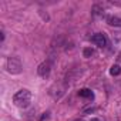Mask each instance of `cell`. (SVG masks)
<instances>
[{
  "mask_svg": "<svg viewBox=\"0 0 121 121\" xmlns=\"http://www.w3.org/2000/svg\"><path fill=\"white\" fill-rule=\"evenodd\" d=\"M13 103L19 108H27L30 105V103H31V93H30V90H27V88L19 90L13 95Z\"/></svg>",
  "mask_w": 121,
  "mask_h": 121,
  "instance_id": "1",
  "label": "cell"
},
{
  "mask_svg": "<svg viewBox=\"0 0 121 121\" xmlns=\"http://www.w3.org/2000/svg\"><path fill=\"white\" fill-rule=\"evenodd\" d=\"M6 70L10 74H20L23 70V64L19 57H9L6 60Z\"/></svg>",
  "mask_w": 121,
  "mask_h": 121,
  "instance_id": "2",
  "label": "cell"
},
{
  "mask_svg": "<svg viewBox=\"0 0 121 121\" xmlns=\"http://www.w3.org/2000/svg\"><path fill=\"white\" fill-rule=\"evenodd\" d=\"M51 66H53V61L51 60H46V61L40 63L39 67H37V74L41 77V78H48L50 77V73H51Z\"/></svg>",
  "mask_w": 121,
  "mask_h": 121,
  "instance_id": "3",
  "label": "cell"
},
{
  "mask_svg": "<svg viewBox=\"0 0 121 121\" xmlns=\"http://www.w3.org/2000/svg\"><path fill=\"white\" fill-rule=\"evenodd\" d=\"M91 41L97 46V47H105L107 46V37L104 33H95L91 37Z\"/></svg>",
  "mask_w": 121,
  "mask_h": 121,
  "instance_id": "4",
  "label": "cell"
},
{
  "mask_svg": "<svg viewBox=\"0 0 121 121\" xmlns=\"http://www.w3.org/2000/svg\"><path fill=\"white\" fill-rule=\"evenodd\" d=\"M104 19H105L107 24L114 26V27H121V17L112 16V14H107V16H104Z\"/></svg>",
  "mask_w": 121,
  "mask_h": 121,
  "instance_id": "5",
  "label": "cell"
},
{
  "mask_svg": "<svg viewBox=\"0 0 121 121\" xmlns=\"http://www.w3.org/2000/svg\"><path fill=\"white\" fill-rule=\"evenodd\" d=\"M78 74H80V70H78V69H74V70H71L70 73H67V76H66V84L74 83V81L77 80Z\"/></svg>",
  "mask_w": 121,
  "mask_h": 121,
  "instance_id": "6",
  "label": "cell"
},
{
  "mask_svg": "<svg viewBox=\"0 0 121 121\" xmlns=\"http://www.w3.org/2000/svg\"><path fill=\"white\" fill-rule=\"evenodd\" d=\"M104 10H105V7H104V4L103 3H95L93 7H91V13L94 14V16H98V14H104Z\"/></svg>",
  "mask_w": 121,
  "mask_h": 121,
  "instance_id": "7",
  "label": "cell"
},
{
  "mask_svg": "<svg viewBox=\"0 0 121 121\" xmlns=\"http://www.w3.org/2000/svg\"><path fill=\"white\" fill-rule=\"evenodd\" d=\"M78 95H80V97H84V98H93V97H94L93 91L88 90V88H81V90L78 91Z\"/></svg>",
  "mask_w": 121,
  "mask_h": 121,
  "instance_id": "8",
  "label": "cell"
},
{
  "mask_svg": "<svg viewBox=\"0 0 121 121\" xmlns=\"http://www.w3.org/2000/svg\"><path fill=\"white\" fill-rule=\"evenodd\" d=\"M83 56H84L86 58H90V57L95 56V50H94V48H91V47H86V48L83 50Z\"/></svg>",
  "mask_w": 121,
  "mask_h": 121,
  "instance_id": "9",
  "label": "cell"
},
{
  "mask_svg": "<svg viewBox=\"0 0 121 121\" xmlns=\"http://www.w3.org/2000/svg\"><path fill=\"white\" fill-rule=\"evenodd\" d=\"M110 74H111V76H120V74H121V67H120L118 64L111 66V69H110Z\"/></svg>",
  "mask_w": 121,
  "mask_h": 121,
  "instance_id": "10",
  "label": "cell"
},
{
  "mask_svg": "<svg viewBox=\"0 0 121 121\" xmlns=\"http://www.w3.org/2000/svg\"><path fill=\"white\" fill-rule=\"evenodd\" d=\"M0 34H2V36H0V40H2V43L4 41V31L2 30V33H0Z\"/></svg>",
  "mask_w": 121,
  "mask_h": 121,
  "instance_id": "11",
  "label": "cell"
},
{
  "mask_svg": "<svg viewBox=\"0 0 121 121\" xmlns=\"http://www.w3.org/2000/svg\"><path fill=\"white\" fill-rule=\"evenodd\" d=\"M117 60H118V61H121V53L118 54V57H117Z\"/></svg>",
  "mask_w": 121,
  "mask_h": 121,
  "instance_id": "12",
  "label": "cell"
},
{
  "mask_svg": "<svg viewBox=\"0 0 121 121\" xmlns=\"http://www.w3.org/2000/svg\"><path fill=\"white\" fill-rule=\"evenodd\" d=\"M90 121H100V120H98V118H91Z\"/></svg>",
  "mask_w": 121,
  "mask_h": 121,
  "instance_id": "13",
  "label": "cell"
},
{
  "mask_svg": "<svg viewBox=\"0 0 121 121\" xmlns=\"http://www.w3.org/2000/svg\"><path fill=\"white\" fill-rule=\"evenodd\" d=\"M74 121H83V120H74Z\"/></svg>",
  "mask_w": 121,
  "mask_h": 121,
  "instance_id": "14",
  "label": "cell"
}]
</instances>
